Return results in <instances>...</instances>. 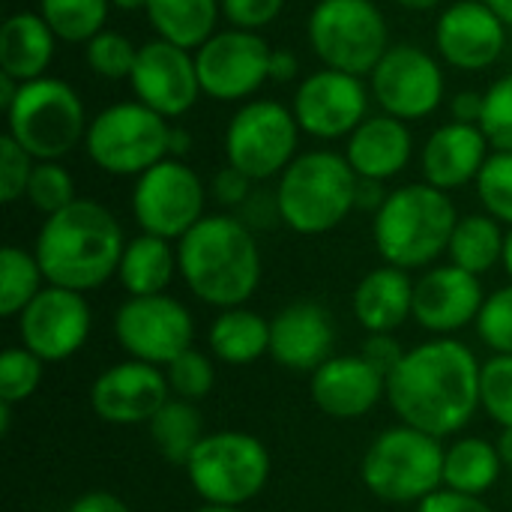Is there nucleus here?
I'll list each match as a JSON object with an SVG mask.
<instances>
[{"label":"nucleus","instance_id":"nucleus-1","mask_svg":"<svg viewBox=\"0 0 512 512\" xmlns=\"http://www.w3.org/2000/svg\"><path fill=\"white\" fill-rule=\"evenodd\" d=\"M480 363L456 339H432L405 354L387 378V399L402 426L432 438L462 432L480 408Z\"/></svg>","mask_w":512,"mask_h":512},{"label":"nucleus","instance_id":"nucleus-2","mask_svg":"<svg viewBox=\"0 0 512 512\" xmlns=\"http://www.w3.org/2000/svg\"><path fill=\"white\" fill-rule=\"evenodd\" d=\"M126 252L123 228L114 213L90 198H75L54 216H45L36 234V261L48 285L78 294L102 288L117 276Z\"/></svg>","mask_w":512,"mask_h":512},{"label":"nucleus","instance_id":"nucleus-3","mask_svg":"<svg viewBox=\"0 0 512 512\" xmlns=\"http://www.w3.org/2000/svg\"><path fill=\"white\" fill-rule=\"evenodd\" d=\"M177 267L186 288L207 306L237 309L261 285V249L240 216H204L177 240Z\"/></svg>","mask_w":512,"mask_h":512},{"label":"nucleus","instance_id":"nucleus-4","mask_svg":"<svg viewBox=\"0 0 512 512\" xmlns=\"http://www.w3.org/2000/svg\"><path fill=\"white\" fill-rule=\"evenodd\" d=\"M456 225V204L447 192L429 183H411L387 195L384 207L375 213L372 237L390 267L420 270L450 249Z\"/></svg>","mask_w":512,"mask_h":512},{"label":"nucleus","instance_id":"nucleus-5","mask_svg":"<svg viewBox=\"0 0 512 512\" xmlns=\"http://www.w3.org/2000/svg\"><path fill=\"white\" fill-rule=\"evenodd\" d=\"M360 177L348 165L345 153L309 150L300 153L276 186V204L282 222L306 237H318L342 225L357 210Z\"/></svg>","mask_w":512,"mask_h":512},{"label":"nucleus","instance_id":"nucleus-6","mask_svg":"<svg viewBox=\"0 0 512 512\" xmlns=\"http://www.w3.org/2000/svg\"><path fill=\"white\" fill-rule=\"evenodd\" d=\"M87 111L72 84L42 75L18 87L6 108V135H12L36 162H60L87 135Z\"/></svg>","mask_w":512,"mask_h":512},{"label":"nucleus","instance_id":"nucleus-7","mask_svg":"<svg viewBox=\"0 0 512 512\" xmlns=\"http://www.w3.org/2000/svg\"><path fill=\"white\" fill-rule=\"evenodd\" d=\"M441 438H432L411 426L381 432L360 465L366 489L387 504H414L435 495L444 483Z\"/></svg>","mask_w":512,"mask_h":512},{"label":"nucleus","instance_id":"nucleus-8","mask_svg":"<svg viewBox=\"0 0 512 512\" xmlns=\"http://www.w3.org/2000/svg\"><path fill=\"white\" fill-rule=\"evenodd\" d=\"M306 36L327 69L372 75L390 48V27L372 0H318Z\"/></svg>","mask_w":512,"mask_h":512},{"label":"nucleus","instance_id":"nucleus-9","mask_svg":"<svg viewBox=\"0 0 512 512\" xmlns=\"http://www.w3.org/2000/svg\"><path fill=\"white\" fill-rule=\"evenodd\" d=\"M171 126L147 105L117 102L99 111L84 135V150L96 168L114 177H141L168 159Z\"/></svg>","mask_w":512,"mask_h":512},{"label":"nucleus","instance_id":"nucleus-10","mask_svg":"<svg viewBox=\"0 0 512 512\" xmlns=\"http://www.w3.org/2000/svg\"><path fill=\"white\" fill-rule=\"evenodd\" d=\"M198 498L216 507H243L258 498L270 480V453L249 432L204 435L186 462Z\"/></svg>","mask_w":512,"mask_h":512},{"label":"nucleus","instance_id":"nucleus-11","mask_svg":"<svg viewBox=\"0 0 512 512\" xmlns=\"http://www.w3.org/2000/svg\"><path fill=\"white\" fill-rule=\"evenodd\" d=\"M300 123L276 99H249L225 129V159L246 177L267 180L297 159Z\"/></svg>","mask_w":512,"mask_h":512},{"label":"nucleus","instance_id":"nucleus-12","mask_svg":"<svg viewBox=\"0 0 512 512\" xmlns=\"http://www.w3.org/2000/svg\"><path fill=\"white\" fill-rule=\"evenodd\" d=\"M207 189L183 159H162L135 180L132 216L141 234L162 240L186 237L204 219Z\"/></svg>","mask_w":512,"mask_h":512},{"label":"nucleus","instance_id":"nucleus-13","mask_svg":"<svg viewBox=\"0 0 512 512\" xmlns=\"http://www.w3.org/2000/svg\"><path fill=\"white\" fill-rule=\"evenodd\" d=\"M273 48L261 33L252 30H216L198 51V81L201 93L216 102H243L255 96L264 81H270Z\"/></svg>","mask_w":512,"mask_h":512},{"label":"nucleus","instance_id":"nucleus-14","mask_svg":"<svg viewBox=\"0 0 512 512\" xmlns=\"http://www.w3.org/2000/svg\"><path fill=\"white\" fill-rule=\"evenodd\" d=\"M369 90L384 114L411 123L438 111L447 81L441 63L426 48L402 42L390 45L381 63L372 69Z\"/></svg>","mask_w":512,"mask_h":512},{"label":"nucleus","instance_id":"nucleus-15","mask_svg":"<svg viewBox=\"0 0 512 512\" xmlns=\"http://www.w3.org/2000/svg\"><path fill=\"white\" fill-rule=\"evenodd\" d=\"M114 336L132 360L168 366L192 348L195 321L189 309L168 297H129L114 315Z\"/></svg>","mask_w":512,"mask_h":512},{"label":"nucleus","instance_id":"nucleus-16","mask_svg":"<svg viewBox=\"0 0 512 512\" xmlns=\"http://www.w3.org/2000/svg\"><path fill=\"white\" fill-rule=\"evenodd\" d=\"M369 93L360 75L324 66L300 81L291 111L312 138H348L369 117Z\"/></svg>","mask_w":512,"mask_h":512},{"label":"nucleus","instance_id":"nucleus-17","mask_svg":"<svg viewBox=\"0 0 512 512\" xmlns=\"http://www.w3.org/2000/svg\"><path fill=\"white\" fill-rule=\"evenodd\" d=\"M129 84L135 99L165 120L183 117L198 102V96H204L195 54L159 36L138 45V60Z\"/></svg>","mask_w":512,"mask_h":512},{"label":"nucleus","instance_id":"nucleus-18","mask_svg":"<svg viewBox=\"0 0 512 512\" xmlns=\"http://www.w3.org/2000/svg\"><path fill=\"white\" fill-rule=\"evenodd\" d=\"M90 306L84 294L48 285L18 315L21 345L42 363H60L78 354L90 336Z\"/></svg>","mask_w":512,"mask_h":512},{"label":"nucleus","instance_id":"nucleus-19","mask_svg":"<svg viewBox=\"0 0 512 512\" xmlns=\"http://www.w3.org/2000/svg\"><path fill=\"white\" fill-rule=\"evenodd\" d=\"M168 402V375L159 366L126 360L108 366L90 387V405L111 426L150 423Z\"/></svg>","mask_w":512,"mask_h":512},{"label":"nucleus","instance_id":"nucleus-20","mask_svg":"<svg viewBox=\"0 0 512 512\" xmlns=\"http://www.w3.org/2000/svg\"><path fill=\"white\" fill-rule=\"evenodd\" d=\"M435 45L450 66L480 72L501 60L507 24L489 9L486 0H456L435 24Z\"/></svg>","mask_w":512,"mask_h":512},{"label":"nucleus","instance_id":"nucleus-21","mask_svg":"<svg viewBox=\"0 0 512 512\" xmlns=\"http://www.w3.org/2000/svg\"><path fill=\"white\" fill-rule=\"evenodd\" d=\"M486 294L480 276L447 264L429 270L420 282H414V318L423 330L432 333H456L474 324L483 312Z\"/></svg>","mask_w":512,"mask_h":512},{"label":"nucleus","instance_id":"nucleus-22","mask_svg":"<svg viewBox=\"0 0 512 512\" xmlns=\"http://www.w3.org/2000/svg\"><path fill=\"white\" fill-rule=\"evenodd\" d=\"M336 342L333 318L321 303L300 300L270 321V357L291 372H315L330 360Z\"/></svg>","mask_w":512,"mask_h":512},{"label":"nucleus","instance_id":"nucleus-23","mask_svg":"<svg viewBox=\"0 0 512 512\" xmlns=\"http://www.w3.org/2000/svg\"><path fill=\"white\" fill-rule=\"evenodd\" d=\"M489 138L480 126L474 123H444L438 126L429 141L423 144L420 153V168L429 186L441 192H453L468 186L471 180L480 177L489 153Z\"/></svg>","mask_w":512,"mask_h":512},{"label":"nucleus","instance_id":"nucleus-24","mask_svg":"<svg viewBox=\"0 0 512 512\" xmlns=\"http://www.w3.org/2000/svg\"><path fill=\"white\" fill-rule=\"evenodd\" d=\"M387 393V378L378 375L360 354L330 357L312 372V402L336 420H357L369 414Z\"/></svg>","mask_w":512,"mask_h":512},{"label":"nucleus","instance_id":"nucleus-25","mask_svg":"<svg viewBox=\"0 0 512 512\" xmlns=\"http://www.w3.org/2000/svg\"><path fill=\"white\" fill-rule=\"evenodd\" d=\"M414 153V135L405 120L378 114L366 117L351 135L345 147V159L363 180H390L402 174Z\"/></svg>","mask_w":512,"mask_h":512},{"label":"nucleus","instance_id":"nucleus-26","mask_svg":"<svg viewBox=\"0 0 512 512\" xmlns=\"http://www.w3.org/2000/svg\"><path fill=\"white\" fill-rule=\"evenodd\" d=\"M57 42L39 12H12L0 27V72L18 84L42 78L54 60Z\"/></svg>","mask_w":512,"mask_h":512},{"label":"nucleus","instance_id":"nucleus-27","mask_svg":"<svg viewBox=\"0 0 512 512\" xmlns=\"http://www.w3.org/2000/svg\"><path fill=\"white\" fill-rule=\"evenodd\" d=\"M414 315V282L408 270L378 267L354 288V318L369 333H393Z\"/></svg>","mask_w":512,"mask_h":512},{"label":"nucleus","instance_id":"nucleus-28","mask_svg":"<svg viewBox=\"0 0 512 512\" xmlns=\"http://www.w3.org/2000/svg\"><path fill=\"white\" fill-rule=\"evenodd\" d=\"M147 18L159 39L198 51L222 15V0H147Z\"/></svg>","mask_w":512,"mask_h":512},{"label":"nucleus","instance_id":"nucleus-29","mask_svg":"<svg viewBox=\"0 0 512 512\" xmlns=\"http://www.w3.org/2000/svg\"><path fill=\"white\" fill-rule=\"evenodd\" d=\"M177 267V249H171V240L141 234L126 243L123 261H120V285L129 291V297H153L165 294L171 285Z\"/></svg>","mask_w":512,"mask_h":512},{"label":"nucleus","instance_id":"nucleus-30","mask_svg":"<svg viewBox=\"0 0 512 512\" xmlns=\"http://www.w3.org/2000/svg\"><path fill=\"white\" fill-rule=\"evenodd\" d=\"M210 351L228 366H249L270 354V321L252 309H222L210 327Z\"/></svg>","mask_w":512,"mask_h":512},{"label":"nucleus","instance_id":"nucleus-31","mask_svg":"<svg viewBox=\"0 0 512 512\" xmlns=\"http://www.w3.org/2000/svg\"><path fill=\"white\" fill-rule=\"evenodd\" d=\"M501 453L483 438H462L444 456V486L462 495L483 498L501 477Z\"/></svg>","mask_w":512,"mask_h":512},{"label":"nucleus","instance_id":"nucleus-32","mask_svg":"<svg viewBox=\"0 0 512 512\" xmlns=\"http://www.w3.org/2000/svg\"><path fill=\"white\" fill-rule=\"evenodd\" d=\"M504 243H507V234L498 219H492L489 213H471L459 219L447 255L456 267L474 276H483L498 261H504Z\"/></svg>","mask_w":512,"mask_h":512},{"label":"nucleus","instance_id":"nucleus-33","mask_svg":"<svg viewBox=\"0 0 512 512\" xmlns=\"http://www.w3.org/2000/svg\"><path fill=\"white\" fill-rule=\"evenodd\" d=\"M150 438L162 459L171 465H183L192 459L195 447L204 438V420L195 402L186 399H168L162 411L150 420Z\"/></svg>","mask_w":512,"mask_h":512},{"label":"nucleus","instance_id":"nucleus-34","mask_svg":"<svg viewBox=\"0 0 512 512\" xmlns=\"http://www.w3.org/2000/svg\"><path fill=\"white\" fill-rule=\"evenodd\" d=\"M42 267L36 255L18 249V246H3L0 249V315L15 318L21 315L33 297L42 291Z\"/></svg>","mask_w":512,"mask_h":512},{"label":"nucleus","instance_id":"nucleus-35","mask_svg":"<svg viewBox=\"0 0 512 512\" xmlns=\"http://www.w3.org/2000/svg\"><path fill=\"white\" fill-rule=\"evenodd\" d=\"M111 0H39V15L60 42H90L105 30Z\"/></svg>","mask_w":512,"mask_h":512},{"label":"nucleus","instance_id":"nucleus-36","mask_svg":"<svg viewBox=\"0 0 512 512\" xmlns=\"http://www.w3.org/2000/svg\"><path fill=\"white\" fill-rule=\"evenodd\" d=\"M84 60H87V69L96 72L99 78L120 81L132 75L135 60H138V45L123 33L102 30L84 45Z\"/></svg>","mask_w":512,"mask_h":512},{"label":"nucleus","instance_id":"nucleus-37","mask_svg":"<svg viewBox=\"0 0 512 512\" xmlns=\"http://www.w3.org/2000/svg\"><path fill=\"white\" fill-rule=\"evenodd\" d=\"M477 195L492 219L512 228V153L495 150L480 177H477Z\"/></svg>","mask_w":512,"mask_h":512},{"label":"nucleus","instance_id":"nucleus-38","mask_svg":"<svg viewBox=\"0 0 512 512\" xmlns=\"http://www.w3.org/2000/svg\"><path fill=\"white\" fill-rule=\"evenodd\" d=\"M24 198L42 216H54L75 201V180L60 162H36Z\"/></svg>","mask_w":512,"mask_h":512},{"label":"nucleus","instance_id":"nucleus-39","mask_svg":"<svg viewBox=\"0 0 512 512\" xmlns=\"http://www.w3.org/2000/svg\"><path fill=\"white\" fill-rule=\"evenodd\" d=\"M42 384V360L27 348H6L0 357V402L18 405Z\"/></svg>","mask_w":512,"mask_h":512},{"label":"nucleus","instance_id":"nucleus-40","mask_svg":"<svg viewBox=\"0 0 512 512\" xmlns=\"http://www.w3.org/2000/svg\"><path fill=\"white\" fill-rule=\"evenodd\" d=\"M480 405L501 426H512V354H495L480 369Z\"/></svg>","mask_w":512,"mask_h":512},{"label":"nucleus","instance_id":"nucleus-41","mask_svg":"<svg viewBox=\"0 0 512 512\" xmlns=\"http://www.w3.org/2000/svg\"><path fill=\"white\" fill-rule=\"evenodd\" d=\"M168 372V387L177 393V399H186V402H201L210 396L213 384H216V366L207 354L189 348L183 351L174 363L165 366Z\"/></svg>","mask_w":512,"mask_h":512},{"label":"nucleus","instance_id":"nucleus-42","mask_svg":"<svg viewBox=\"0 0 512 512\" xmlns=\"http://www.w3.org/2000/svg\"><path fill=\"white\" fill-rule=\"evenodd\" d=\"M480 129L486 132V138H489V144L495 150L512 153V72L501 75L486 90V105H483Z\"/></svg>","mask_w":512,"mask_h":512},{"label":"nucleus","instance_id":"nucleus-43","mask_svg":"<svg viewBox=\"0 0 512 512\" xmlns=\"http://www.w3.org/2000/svg\"><path fill=\"white\" fill-rule=\"evenodd\" d=\"M477 333L495 354H512V285L486 297L477 318Z\"/></svg>","mask_w":512,"mask_h":512},{"label":"nucleus","instance_id":"nucleus-44","mask_svg":"<svg viewBox=\"0 0 512 512\" xmlns=\"http://www.w3.org/2000/svg\"><path fill=\"white\" fill-rule=\"evenodd\" d=\"M33 168H36V159L12 135H3L0 138V201L3 204H15L18 198L27 195Z\"/></svg>","mask_w":512,"mask_h":512},{"label":"nucleus","instance_id":"nucleus-45","mask_svg":"<svg viewBox=\"0 0 512 512\" xmlns=\"http://www.w3.org/2000/svg\"><path fill=\"white\" fill-rule=\"evenodd\" d=\"M285 0H222V18L237 30H264L282 12Z\"/></svg>","mask_w":512,"mask_h":512},{"label":"nucleus","instance_id":"nucleus-46","mask_svg":"<svg viewBox=\"0 0 512 512\" xmlns=\"http://www.w3.org/2000/svg\"><path fill=\"white\" fill-rule=\"evenodd\" d=\"M405 354L408 351L402 348V342L393 333H369V339L363 342V351H360V357L384 378H390L399 369Z\"/></svg>","mask_w":512,"mask_h":512},{"label":"nucleus","instance_id":"nucleus-47","mask_svg":"<svg viewBox=\"0 0 512 512\" xmlns=\"http://www.w3.org/2000/svg\"><path fill=\"white\" fill-rule=\"evenodd\" d=\"M252 177H246L243 171L225 165L213 174L210 180V195L222 204V207H243L252 198Z\"/></svg>","mask_w":512,"mask_h":512},{"label":"nucleus","instance_id":"nucleus-48","mask_svg":"<svg viewBox=\"0 0 512 512\" xmlns=\"http://www.w3.org/2000/svg\"><path fill=\"white\" fill-rule=\"evenodd\" d=\"M417 512H492V507L477 495H462L453 489H438L435 495L423 498Z\"/></svg>","mask_w":512,"mask_h":512},{"label":"nucleus","instance_id":"nucleus-49","mask_svg":"<svg viewBox=\"0 0 512 512\" xmlns=\"http://www.w3.org/2000/svg\"><path fill=\"white\" fill-rule=\"evenodd\" d=\"M483 105H486V93L462 90V93L453 96L450 111H453V120H456V123H474V126H480V120H483Z\"/></svg>","mask_w":512,"mask_h":512},{"label":"nucleus","instance_id":"nucleus-50","mask_svg":"<svg viewBox=\"0 0 512 512\" xmlns=\"http://www.w3.org/2000/svg\"><path fill=\"white\" fill-rule=\"evenodd\" d=\"M69 512H129V507L111 492H87L69 507Z\"/></svg>","mask_w":512,"mask_h":512},{"label":"nucleus","instance_id":"nucleus-51","mask_svg":"<svg viewBox=\"0 0 512 512\" xmlns=\"http://www.w3.org/2000/svg\"><path fill=\"white\" fill-rule=\"evenodd\" d=\"M297 75H300V60H297V54L288 51V48H273V54H270V81L288 84V81H294Z\"/></svg>","mask_w":512,"mask_h":512},{"label":"nucleus","instance_id":"nucleus-52","mask_svg":"<svg viewBox=\"0 0 512 512\" xmlns=\"http://www.w3.org/2000/svg\"><path fill=\"white\" fill-rule=\"evenodd\" d=\"M390 192H384V183L381 180H363L357 183V207L360 210H369V213H378L384 207Z\"/></svg>","mask_w":512,"mask_h":512},{"label":"nucleus","instance_id":"nucleus-53","mask_svg":"<svg viewBox=\"0 0 512 512\" xmlns=\"http://www.w3.org/2000/svg\"><path fill=\"white\" fill-rule=\"evenodd\" d=\"M192 150V135L180 126H171V141H168V156L171 159H183Z\"/></svg>","mask_w":512,"mask_h":512},{"label":"nucleus","instance_id":"nucleus-54","mask_svg":"<svg viewBox=\"0 0 512 512\" xmlns=\"http://www.w3.org/2000/svg\"><path fill=\"white\" fill-rule=\"evenodd\" d=\"M18 87H21V84H18L15 78H9V75H3V72H0V108H3V111L15 102Z\"/></svg>","mask_w":512,"mask_h":512},{"label":"nucleus","instance_id":"nucleus-55","mask_svg":"<svg viewBox=\"0 0 512 512\" xmlns=\"http://www.w3.org/2000/svg\"><path fill=\"white\" fill-rule=\"evenodd\" d=\"M498 453H501V462L512 468V426L510 429H501V438H498Z\"/></svg>","mask_w":512,"mask_h":512},{"label":"nucleus","instance_id":"nucleus-56","mask_svg":"<svg viewBox=\"0 0 512 512\" xmlns=\"http://www.w3.org/2000/svg\"><path fill=\"white\" fill-rule=\"evenodd\" d=\"M489 3V9L507 24V27H512V0H486Z\"/></svg>","mask_w":512,"mask_h":512},{"label":"nucleus","instance_id":"nucleus-57","mask_svg":"<svg viewBox=\"0 0 512 512\" xmlns=\"http://www.w3.org/2000/svg\"><path fill=\"white\" fill-rule=\"evenodd\" d=\"M399 6H405V9H411V12H429V9H435L441 0H396Z\"/></svg>","mask_w":512,"mask_h":512},{"label":"nucleus","instance_id":"nucleus-58","mask_svg":"<svg viewBox=\"0 0 512 512\" xmlns=\"http://www.w3.org/2000/svg\"><path fill=\"white\" fill-rule=\"evenodd\" d=\"M111 6L120 12H138V9H147V0H111Z\"/></svg>","mask_w":512,"mask_h":512},{"label":"nucleus","instance_id":"nucleus-59","mask_svg":"<svg viewBox=\"0 0 512 512\" xmlns=\"http://www.w3.org/2000/svg\"><path fill=\"white\" fill-rule=\"evenodd\" d=\"M504 267H507V273H510L512 279V228L507 231V243H504Z\"/></svg>","mask_w":512,"mask_h":512},{"label":"nucleus","instance_id":"nucleus-60","mask_svg":"<svg viewBox=\"0 0 512 512\" xmlns=\"http://www.w3.org/2000/svg\"><path fill=\"white\" fill-rule=\"evenodd\" d=\"M9 408H12V405L0 402V432H3V435L9 432Z\"/></svg>","mask_w":512,"mask_h":512},{"label":"nucleus","instance_id":"nucleus-61","mask_svg":"<svg viewBox=\"0 0 512 512\" xmlns=\"http://www.w3.org/2000/svg\"><path fill=\"white\" fill-rule=\"evenodd\" d=\"M195 512H240V507H216V504H204L201 510Z\"/></svg>","mask_w":512,"mask_h":512}]
</instances>
